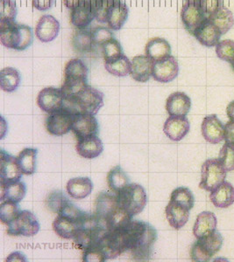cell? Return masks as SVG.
Here are the masks:
<instances>
[{
	"instance_id": "bcb514c9",
	"label": "cell",
	"mask_w": 234,
	"mask_h": 262,
	"mask_svg": "<svg viewBox=\"0 0 234 262\" xmlns=\"http://www.w3.org/2000/svg\"><path fill=\"white\" fill-rule=\"evenodd\" d=\"M67 200L68 199L63 193V191H54L48 195L47 205L52 212L58 213L61 207L63 206V204L66 202Z\"/></svg>"
},
{
	"instance_id": "8992f818",
	"label": "cell",
	"mask_w": 234,
	"mask_h": 262,
	"mask_svg": "<svg viewBox=\"0 0 234 262\" xmlns=\"http://www.w3.org/2000/svg\"><path fill=\"white\" fill-rule=\"evenodd\" d=\"M222 245V235L217 231L205 237L198 238L190 250L191 259L196 262L209 261L211 257L221 249Z\"/></svg>"
},
{
	"instance_id": "52a82bcc",
	"label": "cell",
	"mask_w": 234,
	"mask_h": 262,
	"mask_svg": "<svg viewBox=\"0 0 234 262\" xmlns=\"http://www.w3.org/2000/svg\"><path fill=\"white\" fill-rule=\"evenodd\" d=\"M226 172L219 159H208L202 165L199 188L207 191H213L225 182Z\"/></svg>"
},
{
	"instance_id": "e0dca14e",
	"label": "cell",
	"mask_w": 234,
	"mask_h": 262,
	"mask_svg": "<svg viewBox=\"0 0 234 262\" xmlns=\"http://www.w3.org/2000/svg\"><path fill=\"white\" fill-rule=\"evenodd\" d=\"M60 31V23L54 16L43 15L40 18L36 27L35 35L39 40L44 43L51 42L58 36Z\"/></svg>"
},
{
	"instance_id": "7a4b0ae2",
	"label": "cell",
	"mask_w": 234,
	"mask_h": 262,
	"mask_svg": "<svg viewBox=\"0 0 234 262\" xmlns=\"http://www.w3.org/2000/svg\"><path fill=\"white\" fill-rule=\"evenodd\" d=\"M104 106V94L93 86L87 85L75 96L63 98V108L73 116H96Z\"/></svg>"
},
{
	"instance_id": "816d5d0a",
	"label": "cell",
	"mask_w": 234,
	"mask_h": 262,
	"mask_svg": "<svg viewBox=\"0 0 234 262\" xmlns=\"http://www.w3.org/2000/svg\"><path fill=\"white\" fill-rule=\"evenodd\" d=\"M85 0H63L64 6H66L68 9H75V7L80 6L82 3H84Z\"/></svg>"
},
{
	"instance_id": "7402d4cb",
	"label": "cell",
	"mask_w": 234,
	"mask_h": 262,
	"mask_svg": "<svg viewBox=\"0 0 234 262\" xmlns=\"http://www.w3.org/2000/svg\"><path fill=\"white\" fill-rule=\"evenodd\" d=\"M189 211L190 210L185 206L169 201L165 208L166 217L174 229L179 230L183 228L189 221Z\"/></svg>"
},
{
	"instance_id": "5b68a950",
	"label": "cell",
	"mask_w": 234,
	"mask_h": 262,
	"mask_svg": "<svg viewBox=\"0 0 234 262\" xmlns=\"http://www.w3.org/2000/svg\"><path fill=\"white\" fill-rule=\"evenodd\" d=\"M117 195L120 206L132 217L141 213L147 205V196L144 188L135 183L126 185Z\"/></svg>"
},
{
	"instance_id": "4fadbf2b",
	"label": "cell",
	"mask_w": 234,
	"mask_h": 262,
	"mask_svg": "<svg viewBox=\"0 0 234 262\" xmlns=\"http://www.w3.org/2000/svg\"><path fill=\"white\" fill-rule=\"evenodd\" d=\"M23 173L18 166L17 158L1 149L0 152V184L21 180Z\"/></svg>"
},
{
	"instance_id": "7c38bea8",
	"label": "cell",
	"mask_w": 234,
	"mask_h": 262,
	"mask_svg": "<svg viewBox=\"0 0 234 262\" xmlns=\"http://www.w3.org/2000/svg\"><path fill=\"white\" fill-rule=\"evenodd\" d=\"M181 18L187 30L193 34L208 17L200 4L185 3L181 11Z\"/></svg>"
},
{
	"instance_id": "2e32d148",
	"label": "cell",
	"mask_w": 234,
	"mask_h": 262,
	"mask_svg": "<svg viewBox=\"0 0 234 262\" xmlns=\"http://www.w3.org/2000/svg\"><path fill=\"white\" fill-rule=\"evenodd\" d=\"M78 139L96 136L99 132V122L92 115H77L74 116L72 128Z\"/></svg>"
},
{
	"instance_id": "484cf974",
	"label": "cell",
	"mask_w": 234,
	"mask_h": 262,
	"mask_svg": "<svg viewBox=\"0 0 234 262\" xmlns=\"http://www.w3.org/2000/svg\"><path fill=\"white\" fill-rule=\"evenodd\" d=\"M67 192L75 200H83L90 196L93 190V183L87 177L70 179L66 186Z\"/></svg>"
},
{
	"instance_id": "5bb4252c",
	"label": "cell",
	"mask_w": 234,
	"mask_h": 262,
	"mask_svg": "<svg viewBox=\"0 0 234 262\" xmlns=\"http://www.w3.org/2000/svg\"><path fill=\"white\" fill-rule=\"evenodd\" d=\"M189 128L190 124L186 116H169L163 126L167 137L174 142L183 140L189 133Z\"/></svg>"
},
{
	"instance_id": "7dc6e473",
	"label": "cell",
	"mask_w": 234,
	"mask_h": 262,
	"mask_svg": "<svg viewBox=\"0 0 234 262\" xmlns=\"http://www.w3.org/2000/svg\"><path fill=\"white\" fill-rule=\"evenodd\" d=\"M222 0H201L200 3V6L207 17L219 11L222 7Z\"/></svg>"
},
{
	"instance_id": "44dd1931",
	"label": "cell",
	"mask_w": 234,
	"mask_h": 262,
	"mask_svg": "<svg viewBox=\"0 0 234 262\" xmlns=\"http://www.w3.org/2000/svg\"><path fill=\"white\" fill-rule=\"evenodd\" d=\"M75 149L79 156L86 159H93L98 158L104 151L102 141L96 137H85L78 139Z\"/></svg>"
},
{
	"instance_id": "e575fe53",
	"label": "cell",
	"mask_w": 234,
	"mask_h": 262,
	"mask_svg": "<svg viewBox=\"0 0 234 262\" xmlns=\"http://www.w3.org/2000/svg\"><path fill=\"white\" fill-rule=\"evenodd\" d=\"M132 62L129 59L122 54L115 60L105 61V68L107 71L117 77H125L131 73Z\"/></svg>"
},
{
	"instance_id": "83f0119b",
	"label": "cell",
	"mask_w": 234,
	"mask_h": 262,
	"mask_svg": "<svg viewBox=\"0 0 234 262\" xmlns=\"http://www.w3.org/2000/svg\"><path fill=\"white\" fill-rule=\"evenodd\" d=\"M128 7L121 0H116L114 5L109 10L107 24L112 30L118 31L123 27L128 18Z\"/></svg>"
},
{
	"instance_id": "681fc988",
	"label": "cell",
	"mask_w": 234,
	"mask_h": 262,
	"mask_svg": "<svg viewBox=\"0 0 234 262\" xmlns=\"http://www.w3.org/2000/svg\"><path fill=\"white\" fill-rule=\"evenodd\" d=\"M225 143L234 144V122L230 121V122H227L226 125L225 126Z\"/></svg>"
},
{
	"instance_id": "f5cc1de1",
	"label": "cell",
	"mask_w": 234,
	"mask_h": 262,
	"mask_svg": "<svg viewBox=\"0 0 234 262\" xmlns=\"http://www.w3.org/2000/svg\"><path fill=\"white\" fill-rule=\"evenodd\" d=\"M226 114H227V116H228L230 121L234 122V101L230 102L227 107H226Z\"/></svg>"
},
{
	"instance_id": "d590c367",
	"label": "cell",
	"mask_w": 234,
	"mask_h": 262,
	"mask_svg": "<svg viewBox=\"0 0 234 262\" xmlns=\"http://www.w3.org/2000/svg\"><path fill=\"white\" fill-rule=\"evenodd\" d=\"M106 180L109 188L115 193H118L130 184L129 178L120 166L112 168L107 174Z\"/></svg>"
},
{
	"instance_id": "d4e9b609",
	"label": "cell",
	"mask_w": 234,
	"mask_h": 262,
	"mask_svg": "<svg viewBox=\"0 0 234 262\" xmlns=\"http://www.w3.org/2000/svg\"><path fill=\"white\" fill-rule=\"evenodd\" d=\"M218 226L216 215L211 212H203L198 214L193 227V233L197 238H203L215 232Z\"/></svg>"
},
{
	"instance_id": "ba28073f",
	"label": "cell",
	"mask_w": 234,
	"mask_h": 262,
	"mask_svg": "<svg viewBox=\"0 0 234 262\" xmlns=\"http://www.w3.org/2000/svg\"><path fill=\"white\" fill-rule=\"evenodd\" d=\"M40 231V223L35 215L29 211H21L14 221L7 225V234L10 236L32 237Z\"/></svg>"
},
{
	"instance_id": "ee69618b",
	"label": "cell",
	"mask_w": 234,
	"mask_h": 262,
	"mask_svg": "<svg viewBox=\"0 0 234 262\" xmlns=\"http://www.w3.org/2000/svg\"><path fill=\"white\" fill-rule=\"evenodd\" d=\"M91 36H92L94 49H96V48L100 49L101 46L105 42L114 38L111 31L104 27H94L93 29L91 30Z\"/></svg>"
},
{
	"instance_id": "f546056e",
	"label": "cell",
	"mask_w": 234,
	"mask_h": 262,
	"mask_svg": "<svg viewBox=\"0 0 234 262\" xmlns=\"http://www.w3.org/2000/svg\"><path fill=\"white\" fill-rule=\"evenodd\" d=\"M53 229L60 238L72 239L77 234L79 225L69 217L58 215L53 222Z\"/></svg>"
},
{
	"instance_id": "74e56055",
	"label": "cell",
	"mask_w": 234,
	"mask_h": 262,
	"mask_svg": "<svg viewBox=\"0 0 234 262\" xmlns=\"http://www.w3.org/2000/svg\"><path fill=\"white\" fill-rule=\"evenodd\" d=\"M95 18L100 23H107L109 10L114 5L116 0H90Z\"/></svg>"
},
{
	"instance_id": "f35d334b",
	"label": "cell",
	"mask_w": 234,
	"mask_h": 262,
	"mask_svg": "<svg viewBox=\"0 0 234 262\" xmlns=\"http://www.w3.org/2000/svg\"><path fill=\"white\" fill-rule=\"evenodd\" d=\"M18 203L5 200L1 202L0 206V221L3 224L8 225L12 221H14L18 213L21 212L18 209Z\"/></svg>"
},
{
	"instance_id": "836d02e7",
	"label": "cell",
	"mask_w": 234,
	"mask_h": 262,
	"mask_svg": "<svg viewBox=\"0 0 234 262\" xmlns=\"http://www.w3.org/2000/svg\"><path fill=\"white\" fill-rule=\"evenodd\" d=\"M21 84V75L17 69L7 67L1 70L0 88L5 92L12 93L17 90Z\"/></svg>"
},
{
	"instance_id": "6da1fadb",
	"label": "cell",
	"mask_w": 234,
	"mask_h": 262,
	"mask_svg": "<svg viewBox=\"0 0 234 262\" xmlns=\"http://www.w3.org/2000/svg\"><path fill=\"white\" fill-rule=\"evenodd\" d=\"M116 231L124 250L132 253V259L137 261L150 259L152 247L157 239V232L150 224L131 221L126 227Z\"/></svg>"
},
{
	"instance_id": "4dcf8cb0",
	"label": "cell",
	"mask_w": 234,
	"mask_h": 262,
	"mask_svg": "<svg viewBox=\"0 0 234 262\" xmlns=\"http://www.w3.org/2000/svg\"><path fill=\"white\" fill-rule=\"evenodd\" d=\"M208 19L220 31L222 35L228 33L234 25L233 13L224 6L212 15L209 16Z\"/></svg>"
},
{
	"instance_id": "ac0fdd59",
	"label": "cell",
	"mask_w": 234,
	"mask_h": 262,
	"mask_svg": "<svg viewBox=\"0 0 234 262\" xmlns=\"http://www.w3.org/2000/svg\"><path fill=\"white\" fill-rule=\"evenodd\" d=\"M191 107V100L185 93H172L166 101V111L169 116H187Z\"/></svg>"
},
{
	"instance_id": "f1b7e54d",
	"label": "cell",
	"mask_w": 234,
	"mask_h": 262,
	"mask_svg": "<svg viewBox=\"0 0 234 262\" xmlns=\"http://www.w3.org/2000/svg\"><path fill=\"white\" fill-rule=\"evenodd\" d=\"M1 195L0 201L3 202L5 200H9L13 202L20 203L24 199L27 193V187L23 182H10L6 184H0Z\"/></svg>"
},
{
	"instance_id": "1f68e13d",
	"label": "cell",
	"mask_w": 234,
	"mask_h": 262,
	"mask_svg": "<svg viewBox=\"0 0 234 262\" xmlns=\"http://www.w3.org/2000/svg\"><path fill=\"white\" fill-rule=\"evenodd\" d=\"M72 47L81 54L94 50L91 30L87 28H77L73 33Z\"/></svg>"
},
{
	"instance_id": "9a60e30c",
	"label": "cell",
	"mask_w": 234,
	"mask_h": 262,
	"mask_svg": "<svg viewBox=\"0 0 234 262\" xmlns=\"http://www.w3.org/2000/svg\"><path fill=\"white\" fill-rule=\"evenodd\" d=\"M201 131L204 139L211 144H217L225 139V126L216 115L204 117L202 122Z\"/></svg>"
},
{
	"instance_id": "c3c4849f",
	"label": "cell",
	"mask_w": 234,
	"mask_h": 262,
	"mask_svg": "<svg viewBox=\"0 0 234 262\" xmlns=\"http://www.w3.org/2000/svg\"><path fill=\"white\" fill-rule=\"evenodd\" d=\"M33 6L39 11H47L50 9L54 5L55 0H32Z\"/></svg>"
},
{
	"instance_id": "277c9868",
	"label": "cell",
	"mask_w": 234,
	"mask_h": 262,
	"mask_svg": "<svg viewBox=\"0 0 234 262\" xmlns=\"http://www.w3.org/2000/svg\"><path fill=\"white\" fill-rule=\"evenodd\" d=\"M87 66L83 60L74 58L67 63L64 69V81L62 86L63 97L75 96L88 85Z\"/></svg>"
},
{
	"instance_id": "603a6c76",
	"label": "cell",
	"mask_w": 234,
	"mask_h": 262,
	"mask_svg": "<svg viewBox=\"0 0 234 262\" xmlns=\"http://www.w3.org/2000/svg\"><path fill=\"white\" fill-rule=\"evenodd\" d=\"M145 54L153 62L164 60L171 55V47L165 39L155 37L147 41L145 47Z\"/></svg>"
},
{
	"instance_id": "f907efd6",
	"label": "cell",
	"mask_w": 234,
	"mask_h": 262,
	"mask_svg": "<svg viewBox=\"0 0 234 262\" xmlns=\"http://www.w3.org/2000/svg\"><path fill=\"white\" fill-rule=\"evenodd\" d=\"M6 261H27V258L21 252H14L6 258Z\"/></svg>"
},
{
	"instance_id": "9c48e42d",
	"label": "cell",
	"mask_w": 234,
	"mask_h": 262,
	"mask_svg": "<svg viewBox=\"0 0 234 262\" xmlns=\"http://www.w3.org/2000/svg\"><path fill=\"white\" fill-rule=\"evenodd\" d=\"M73 119L74 116L62 107L59 111L49 114L46 119V128L52 136L61 137L69 133L72 128Z\"/></svg>"
},
{
	"instance_id": "d6a6232c",
	"label": "cell",
	"mask_w": 234,
	"mask_h": 262,
	"mask_svg": "<svg viewBox=\"0 0 234 262\" xmlns=\"http://www.w3.org/2000/svg\"><path fill=\"white\" fill-rule=\"evenodd\" d=\"M38 150L33 148L22 149L17 157L18 166L24 175H33L36 169V158Z\"/></svg>"
},
{
	"instance_id": "30bf717a",
	"label": "cell",
	"mask_w": 234,
	"mask_h": 262,
	"mask_svg": "<svg viewBox=\"0 0 234 262\" xmlns=\"http://www.w3.org/2000/svg\"><path fill=\"white\" fill-rule=\"evenodd\" d=\"M179 74L178 61L174 56L168 57L164 60L153 62L152 77L156 81L168 83L174 81Z\"/></svg>"
},
{
	"instance_id": "d6986e66",
	"label": "cell",
	"mask_w": 234,
	"mask_h": 262,
	"mask_svg": "<svg viewBox=\"0 0 234 262\" xmlns=\"http://www.w3.org/2000/svg\"><path fill=\"white\" fill-rule=\"evenodd\" d=\"M131 62V77L138 82H147L152 76L153 60L147 55H137Z\"/></svg>"
},
{
	"instance_id": "f6af8a7d",
	"label": "cell",
	"mask_w": 234,
	"mask_h": 262,
	"mask_svg": "<svg viewBox=\"0 0 234 262\" xmlns=\"http://www.w3.org/2000/svg\"><path fill=\"white\" fill-rule=\"evenodd\" d=\"M105 260H107V259H106L105 253H103L102 249L99 247V243L84 250L83 261L104 262Z\"/></svg>"
},
{
	"instance_id": "8d00e7d4",
	"label": "cell",
	"mask_w": 234,
	"mask_h": 262,
	"mask_svg": "<svg viewBox=\"0 0 234 262\" xmlns=\"http://www.w3.org/2000/svg\"><path fill=\"white\" fill-rule=\"evenodd\" d=\"M170 201L177 203L191 210L194 207L195 198L191 191L186 187H178L172 191Z\"/></svg>"
},
{
	"instance_id": "ab89813d",
	"label": "cell",
	"mask_w": 234,
	"mask_h": 262,
	"mask_svg": "<svg viewBox=\"0 0 234 262\" xmlns=\"http://www.w3.org/2000/svg\"><path fill=\"white\" fill-rule=\"evenodd\" d=\"M101 52H102L103 57L105 59V61H110V60H115L119 57L121 56L123 54V49L120 45V42L117 39L112 38L105 42L101 46Z\"/></svg>"
},
{
	"instance_id": "b9f144b4",
	"label": "cell",
	"mask_w": 234,
	"mask_h": 262,
	"mask_svg": "<svg viewBox=\"0 0 234 262\" xmlns=\"http://www.w3.org/2000/svg\"><path fill=\"white\" fill-rule=\"evenodd\" d=\"M219 159L226 171L234 170V144L225 143L219 152Z\"/></svg>"
},
{
	"instance_id": "cb8c5ba5",
	"label": "cell",
	"mask_w": 234,
	"mask_h": 262,
	"mask_svg": "<svg viewBox=\"0 0 234 262\" xmlns=\"http://www.w3.org/2000/svg\"><path fill=\"white\" fill-rule=\"evenodd\" d=\"M210 200L217 208H227L234 203V187L229 182H224L210 191Z\"/></svg>"
},
{
	"instance_id": "ffe728a7",
	"label": "cell",
	"mask_w": 234,
	"mask_h": 262,
	"mask_svg": "<svg viewBox=\"0 0 234 262\" xmlns=\"http://www.w3.org/2000/svg\"><path fill=\"white\" fill-rule=\"evenodd\" d=\"M193 35L202 45L212 48L218 45L222 33L207 18L200 27L196 29Z\"/></svg>"
},
{
	"instance_id": "11a10c76",
	"label": "cell",
	"mask_w": 234,
	"mask_h": 262,
	"mask_svg": "<svg viewBox=\"0 0 234 262\" xmlns=\"http://www.w3.org/2000/svg\"><path fill=\"white\" fill-rule=\"evenodd\" d=\"M231 66H232V68H233V69H234V60H233V61H232V62L231 63Z\"/></svg>"
},
{
	"instance_id": "3957f363",
	"label": "cell",
	"mask_w": 234,
	"mask_h": 262,
	"mask_svg": "<svg viewBox=\"0 0 234 262\" xmlns=\"http://www.w3.org/2000/svg\"><path fill=\"white\" fill-rule=\"evenodd\" d=\"M33 35L30 27L15 20L0 22V41L10 49L23 51L30 47Z\"/></svg>"
},
{
	"instance_id": "8fae6325",
	"label": "cell",
	"mask_w": 234,
	"mask_h": 262,
	"mask_svg": "<svg viewBox=\"0 0 234 262\" xmlns=\"http://www.w3.org/2000/svg\"><path fill=\"white\" fill-rule=\"evenodd\" d=\"M63 98L62 89L49 86L43 89L39 93L37 96V104L42 111L51 114L63 107Z\"/></svg>"
},
{
	"instance_id": "7bdbcfd3",
	"label": "cell",
	"mask_w": 234,
	"mask_h": 262,
	"mask_svg": "<svg viewBox=\"0 0 234 262\" xmlns=\"http://www.w3.org/2000/svg\"><path fill=\"white\" fill-rule=\"evenodd\" d=\"M17 6L13 0H0V22L15 20Z\"/></svg>"
},
{
	"instance_id": "db71d44e",
	"label": "cell",
	"mask_w": 234,
	"mask_h": 262,
	"mask_svg": "<svg viewBox=\"0 0 234 262\" xmlns=\"http://www.w3.org/2000/svg\"><path fill=\"white\" fill-rule=\"evenodd\" d=\"M186 3L200 4L201 0H184Z\"/></svg>"
},
{
	"instance_id": "4316f807",
	"label": "cell",
	"mask_w": 234,
	"mask_h": 262,
	"mask_svg": "<svg viewBox=\"0 0 234 262\" xmlns=\"http://www.w3.org/2000/svg\"><path fill=\"white\" fill-rule=\"evenodd\" d=\"M95 18L90 0H85L84 3L71 10L70 19L73 26L77 28H86Z\"/></svg>"
},
{
	"instance_id": "60d3db41",
	"label": "cell",
	"mask_w": 234,
	"mask_h": 262,
	"mask_svg": "<svg viewBox=\"0 0 234 262\" xmlns=\"http://www.w3.org/2000/svg\"><path fill=\"white\" fill-rule=\"evenodd\" d=\"M216 54L219 59L231 63L234 60V41L225 39L216 46Z\"/></svg>"
}]
</instances>
